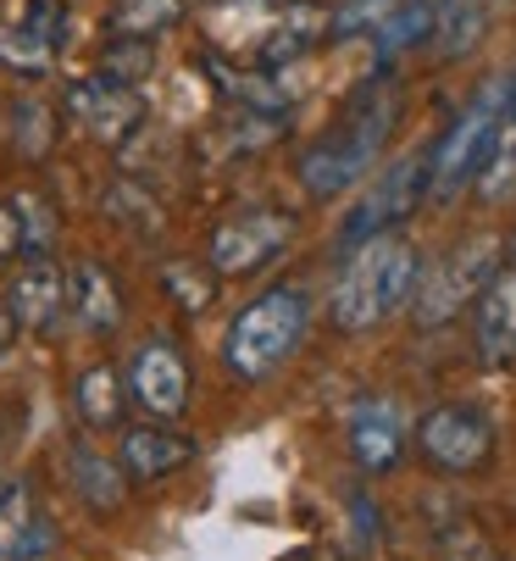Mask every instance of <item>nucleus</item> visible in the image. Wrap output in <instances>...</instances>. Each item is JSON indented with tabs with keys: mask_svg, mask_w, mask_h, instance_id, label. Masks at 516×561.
Returning a JSON list of instances; mask_svg holds the SVG:
<instances>
[{
	"mask_svg": "<svg viewBox=\"0 0 516 561\" xmlns=\"http://www.w3.org/2000/svg\"><path fill=\"white\" fill-rule=\"evenodd\" d=\"M394 123H400V90H394L389 72H372L367 84L351 95V106H344V123L300 150L295 173H300L306 195H317V201L351 195L378 168L383 139L394 134Z\"/></svg>",
	"mask_w": 516,
	"mask_h": 561,
	"instance_id": "obj_1",
	"label": "nucleus"
},
{
	"mask_svg": "<svg viewBox=\"0 0 516 561\" xmlns=\"http://www.w3.org/2000/svg\"><path fill=\"white\" fill-rule=\"evenodd\" d=\"M416 251L411 239L400 233H378V239H362V245H351V262H344V273L333 278V323L344 334H372L378 323H389L394 311L411 306V289H416Z\"/></svg>",
	"mask_w": 516,
	"mask_h": 561,
	"instance_id": "obj_2",
	"label": "nucleus"
},
{
	"mask_svg": "<svg viewBox=\"0 0 516 561\" xmlns=\"http://www.w3.org/2000/svg\"><path fill=\"white\" fill-rule=\"evenodd\" d=\"M306 317H311V300H306V289H295V284H278V289H267L262 300H250L233 323H228V340H222L228 373L244 378V383L273 378V373L295 356V345L306 340Z\"/></svg>",
	"mask_w": 516,
	"mask_h": 561,
	"instance_id": "obj_3",
	"label": "nucleus"
},
{
	"mask_svg": "<svg viewBox=\"0 0 516 561\" xmlns=\"http://www.w3.org/2000/svg\"><path fill=\"white\" fill-rule=\"evenodd\" d=\"M511 106H516V72L489 78V84L461 106V117L434 145V184H427V195H434V201H456L467 184H478V173L489 168V150H494L500 123L511 117Z\"/></svg>",
	"mask_w": 516,
	"mask_h": 561,
	"instance_id": "obj_4",
	"label": "nucleus"
},
{
	"mask_svg": "<svg viewBox=\"0 0 516 561\" xmlns=\"http://www.w3.org/2000/svg\"><path fill=\"white\" fill-rule=\"evenodd\" d=\"M494 278V245L478 239V245H456L445 256H434L422 273H416V289H411V317L422 329H439L450 317H461L483 284Z\"/></svg>",
	"mask_w": 516,
	"mask_h": 561,
	"instance_id": "obj_5",
	"label": "nucleus"
},
{
	"mask_svg": "<svg viewBox=\"0 0 516 561\" xmlns=\"http://www.w3.org/2000/svg\"><path fill=\"white\" fill-rule=\"evenodd\" d=\"M427 184H434V145H422V150L400 156L394 168H383V179L372 184V195L351 217H344L339 239H344V245H362V239L389 233L394 222H405L416 211V201L427 195Z\"/></svg>",
	"mask_w": 516,
	"mask_h": 561,
	"instance_id": "obj_6",
	"label": "nucleus"
},
{
	"mask_svg": "<svg viewBox=\"0 0 516 561\" xmlns=\"http://www.w3.org/2000/svg\"><path fill=\"white\" fill-rule=\"evenodd\" d=\"M295 239V222L284 211H244V217H228L217 233H211V267L222 278H244V273H262L267 262L284 256V245Z\"/></svg>",
	"mask_w": 516,
	"mask_h": 561,
	"instance_id": "obj_7",
	"label": "nucleus"
},
{
	"mask_svg": "<svg viewBox=\"0 0 516 561\" xmlns=\"http://www.w3.org/2000/svg\"><path fill=\"white\" fill-rule=\"evenodd\" d=\"M67 117L101 139V145H123L139 123H145V101L134 84H123V78L112 72H95V78H78V84H67Z\"/></svg>",
	"mask_w": 516,
	"mask_h": 561,
	"instance_id": "obj_8",
	"label": "nucleus"
},
{
	"mask_svg": "<svg viewBox=\"0 0 516 561\" xmlns=\"http://www.w3.org/2000/svg\"><path fill=\"white\" fill-rule=\"evenodd\" d=\"M416 445H422L427 461L445 467V472H472V467L489 461L494 428H489V417L472 412V407H434V412L416 423Z\"/></svg>",
	"mask_w": 516,
	"mask_h": 561,
	"instance_id": "obj_9",
	"label": "nucleus"
},
{
	"mask_svg": "<svg viewBox=\"0 0 516 561\" xmlns=\"http://www.w3.org/2000/svg\"><path fill=\"white\" fill-rule=\"evenodd\" d=\"M128 394H134V407L150 412V417H184L190 407V367L179 356V345L172 340H145L128 362Z\"/></svg>",
	"mask_w": 516,
	"mask_h": 561,
	"instance_id": "obj_10",
	"label": "nucleus"
},
{
	"mask_svg": "<svg viewBox=\"0 0 516 561\" xmlns=\"http://www.w3.org/2000/svg\"><path fill=\"white\" fill-rule=\"evenodd\" d=\"M56 550V528L39 506V495L12 478L0 484V561H45Z\"/></svg>",
	"mask_w": 516,
	"mask_h": 561,
	"instance_id": "obj_11",
	"label": "nucleus"
},
{
	"mask_svg": "<svg viewBox=\"0 0 516 561\" xmlns=\"http://www.w3.org/2000/svg\"><path fill=\"white\" fill-rule=\"evenodd\" d=\"M7 311L12 323L28 329V334H50L67 311V284H61V267L50 256H28L7 289Z\"/></svg>",
	"mask_w": 516,
	"mask_h": 561,
	"instance_id": "obj_12",
	"label": "nucleus"
},
{
	"mask_svg": "<svg viewBox=\"0 0 516 561\" xmlns=\"http://www.w3.org/2000/svg\"><path fill=\"white\" fill-rule=\"evenodd\" d=\"M351 450L367 472H389L405 450V423H400V407L383 394H362L351 407Z\"/></svg>",
	"mask_w": 516,
	"mask_h": 561,
	"instance_id": "obj_13",
	"label": "nucleus"
},
{
	"mask_svg": "<svg viewBox=\"0 0 516 561\" xmlns=\"http://www.w3.org/2000/svg\"><path fill=\"white\" fill-rule=\"evenodd\" d=\"M472 329H478L483 362L516 356V262L494 267V278L483 284V295L472 300Z\"/></svg>",
	"mask_w": 516,
	"mask_h": 561,
	"instance_id": "obj_14",
	"label": "nucleus"
},
{
	"mask_svg": "<svg viewBox=\"0 0 516 561\" xmlns=\"http://www.w3.org/2000/svg\"><path fill=\"white\" fill-rule=\"evenodd\" d=\"M67 306H72V317H78V323L90 329V334H112V329L123 323L117 284H112V273H106L101 262H78V267H72Z\"/></svg>",
	"mask_w": 516,
	"mask_h": 561,
	"instance_id": "obj_15",
	"label": "nucleus"
},
{
	"mask_svg": "<svg viewBox=\"0 0 516 561\" xmlns=\"http://www.w3.org/2000/svg\"><path fill=\"white\" fill-rule=\"evenodd\" d=\"M195 456V445L184 434H167V428H128L123 434V472L139 478V484H156V478L179 472Z\"/></svg>",
	"mask_w": 516,
	"mask_h": 561,
	"instance_id": "obj_16",
	"label": "nucleus"
},
{
	"mask_svg": "<svg viewBox=\"0 0 516 561\" xmlns=\"http://www.w3.org/2000/svg\"><path fill=\"white\" fill-rule=\"evenodd\" d=\"M434 28H439V0H405V7L389 12V18L378 23V34H372V56H378V67H389L394 56H405L411 45H422Z\"/></svg>",
	"mask_w": 516,
	"mask_h": 561,
	"instance_id": "obj_17",
	"label": "nucleus"
},
{
	"mask_svg": "<svg viewBox=\"0 0 516 561\" xmlns=\"http://www.w3.org/2000/svg\"><path fill=\"white\" fill-rule=\"evenodd\" d=\"M328 23H333V12H322V7H295L267 39H262V67H289V61H300L322 34H328Z\"/></svg>",
	"mask_w": 516,
	"mask_h": 561,
	"instance_id": "obj_18",
	"label": "nucleus"
},
{
	"mask_svg": "<svg viewBox=\"0 0 516 561\" xmlns=\"http://www.w3.org/2000/svg\"><path fill=\"white\" fill-rule=\"evenodd\" d=\"M67 472H72V490L83 495V506H95V512H117V506H123V478H117V461H106L101 450L72 445Z\"/></svg>",
	"mask_w": 516,
	"mask_h": 561,
	"instance_id": "obj_19",
	"label": "nucleus"
},
{
	"mask_svg": "<svg viewBox=\"0 0 516 561\" xmlns=\"http://www.w3.org/2000/svg\"><path fill=\"white\" fill-rule=\"evenodd\" d=\"M190 12V0H117L112 7V34L117 39H156L167 28H179Z\"/></svg>",
	"mask_w": 516,
	"mask_h": 561,
	"instance_id": "obj_20",
	"label": "nucleus"
},
{
	"mask_svg": "<svg viewBox=\"0 0 516 561\" xmlns=\"http://www.w3.org/2000/svg\"><path fill=\"white\" fill-rule=\"evenodd\" d=\"M72 407H78V417L90 428H117L123 423V383H117V373L112 367H90L78 378V389H72Z\"/></svg>",
	"mask_w": 516,
	"mask_h": 561,
	"instance_id": "obj_21",
	"label": "nucleus"
},
{
	"mask_svg": "<svg viewBox=\"0 0 516 561\" xmlns=\"http://www.w3.org/2000/svg\"><path fill=\"white\" fill-rule=\"evenodd\" d=\"M478 195H483V201H511V195H516V106H511V117L500 123V139H494V150H489V168L478 173Z\"/></svg>",
	"mask_w": 516,
	"mask_h": 561,
	"instance_id": "obj_22",
	"label": "nucleus"
},
{
	"mask_svg": "<svg viewBox=\"0 0 516 561\" xmlns=\"http://www.w3.org/2000/svg\"><path fill=\"white\" fill-rule=\"evenodd\" d=\"M405 0H344V7L333 12V23H328V34L333 39H362V34H378V23L389 18V12H400Z\"/></svg>",
	"mask_w": 516,
	"mask_h": 561,
	"instance_id": "obj_23",
	"label": "nucleus"
},
{
	"mask_svg": "<svg viewBox=\"0 0 516 561\" xmlns=\"http://www.w3.org/2000/svg\"><path fill=\"white\" fill-rule=\"evenodd\" d=\"M0 61H7L12 72H45L56 61V50L39 34H28V23H18V28L0 23Z\"/></svg>",
	"mask_w": 516,
	"mask_h": 561,
	"instance_id": "obj_24",
	"label": "nucleus"
},
{
	"mask_svg": "<svg viewBox=\"0 0 516 561\" xmlns=\"http://www.w3.org/2000/svg\"><path fill=\"white\" fill-rule=\"evenodd\" d=\"M12 139H18V150H28V156H45V145H50V112L39 106V101H12Z\"/></svg>",
	"mask_w": 516,
	"mask_h": 561,
	"instance_id": "obj_25",
	"label": "nucleus"
},
{
	"mask_svg": "<svg viewBox=\"0 0 516 561\" xmlns=\"http://www.w3.org/2000/svg\"><path fill=\"white\" fill-rule=\"evenodd\" d=\"M23 23H28V34H39L50 50H61V45H67V34H72V18H67L61 0H28Z\"/></svg>",
	"mask_w": 516,
	"mask_h": 561,
	"instance_id": "obj_26",
	"label": "nucleus"
},
{
	"mask_svg": "<svg viewBox=\"0 0 516 561\" xmlns=\"http://www.w3.org/2000/svg\"><path fill=\"white\" fill-rule=\"evenodd\" d=\"M18 217H23V256H50V239H56V217L45 211V201L23 195V201H18Z\"/></svg>",
	"mask_w": 516,
	"mask_h": 561,
	"instance_id": "obj_27",
	"label": "nucleus"
},
{
	"mask_svg": "<svg viewBox=\"0 0 516 561\" xmlns=\"http://www.w3.org/2000/svg\"><path fill=\"white\" fill-rule=\"evenodd\" d=\"M167 284H172V295H179L184 311H206V306H211V278L195 273L190 262H172V267H167Z\"/></svg>",
	"mask_w": 516,
	"mask_h": 561,
	"instance_id": "obj_28",
	"label": "nucleus"
},
{
	"mask_svg": "<svg viewBox=\"0 0 516 561\" xmlns=\"http://www.w3.org/2000/svg\"><path fill=\"white\" fill-rule=\"evenodd\" d=\"M18 251H23V217H18V201H12V206L0 201V262L18 256Z\"/></svg>",
	"mask_w": 516,
	"mask_h": 561,
	"instance_id": "obj_29",
	"label": "nucleus"
},
{
	"mask_svg": "<svg viewBox=\"0 0 516 561\" xmlns=\"http://www.w3.org/2000/svg\"><path fill=\"white\" fill-rule=\"evenodd\" d=\"M217 7H262V0H217Z\"/></svg>",
	"mask_w": 516,
	"mask_h": 561,
	"instance_id": "obj_30",
	"label": "nucleus"
},
{
	"mask_svg": "<svg viewBox=\"0 0 516 561\" xmlns=\"http://www.w3.org/2000/svg\"><path fill=\"white\" fill-rule=\"evenodd\" d=\"M511 251H516V245H511Z\"/></svg>",
	"mask_w": 516,
	"mask_h": 561,
	"instance_id": "obj_31",
	"label": "nucleus"
}]
</instances>
